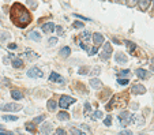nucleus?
Masks as SVG:
<instances>
[{"instance_id": "31", "label": "nucleus", "mask_w": 154, "mask_h": 135, "mask_svg": "<svg viewBox=\"0 0 154 135\" xmlns=\"http://www.w3.org/2000/svg\"><path fill=\"white\" fill-rule=\"evenodd\" d=\"M117 83L122 85V86H126V85H128V79H123V78H119V79H117Z\"/></svg>"}, {"instance_id": "49", "label": "nucleus", "mask_w": 154, "mask_h": 135, "mask_svg": "<svg viewBox=\"0 0 154 135\" xmlns=\"http://www.w3.org/2000/svg\"><path fill=\"white\" fill-rule=\"evenodd\" d=\"M8 48H10V49H15L16 44H8Z\"/></svg>"}, {"instance_id": "38", "label": "nucleus", "mask_w": 154, "mask_h": 135, "mask_svg": "<svg viewBox=\"0 0 154 135\" xmlns=\"http://www.w3.org/2000/svg\"><path fill=\"white\" fill-rule=\"evenodd\" d=\"M56 32H57V34H59V36H63V34H64L63 28H61V26H56Z\"/></svg>"}, {"instance_id": "34", "label": "nucleus", "mask_w": 154, "mask_h": 135, "mask_svg": "<svg viewBox=\"0 0 154 135\" xmlns=\"http://www.w3.org/2000/svg\"><path fill=\"white\" fill-rule=\"evenodd\" d=\"M71 135H82V131L78 128H71Z\"/></svg>"}, {"instance_id": "7", "label": "nucleus", "mask_w": 154, "mask_h": 135, "mask_svg": "<svg viewBox=\"0 0 154 135\" xmlns=\"http://www.w3.org/2000/svg\"><path fill=\"white\" fill-rule=\"evenodd\" d=\"M91 38H93V42H94L95 47H100V45L104 44V36L101 33H94V34L91 36Z\"/></svg>"}, {"instance_id": "13", "label": "nucleus", "mask_w": 154, "mask_h": 135, "mask_svg": "<svg viewBox=\"0 0 154 135\" xmlns=\"http://www.w3.org/2000/svg\"><path fill=\"white\" fill-rule=\"evenodd\" d=\"M40 131H41V134H44V135L51 134V131H52V124H49V123L42 124V126L40 127Z\"/></svg>"}, {"instance_id": "10", "label": "nucleus", "mask_w": 154, "mask_h": 135, "mask_svg": "<svg viewBox=\"0 0 154 135\" xmlns=\"http://www.w3.org/2000/svg\"><path fill=\"white\" fill-rule=\"evenodd\" d=\"M135 74H136V76H138V78H141V79H147V78L150 76L149 71L143 70V68H138V70L135 71Z\"/></svg>"}, {"instance_id": "9", "label": "nucleus", "mask_w": 154, "mask_h": 135, "mask_svg": "<svg viewBox=\"0 0 154 135\" xmlns=\"http://www.w3.org/2000/svg\"><path fill=\"white\" fill-rule=\"evenodd\" d=\"M134 120H135V116L128 115L127 117H124V119L119 120V123H120V126H122V127H127V126H128V124H131Z\"/></svg>"}, {"instance_id": "8", "label": "nucleus", "mask_w": 154, "mask_h": 135, "mask_svg": "<svg viewBox=\"0 0 154 135\" xmlns=\"http://www.w3.org/2000/svg\"><path fill=\"white\" fill-rule=\"evenodd\" d=\"M131 93L132 94H143V93H146V88L143 85H134L131 88Z\"/></svg>"}, {"instance_id": "12", "label": "nucleus", "mask_w": 154, "mask_h": 135, "mask_svg": "<svg viewBox=\"0 0 154 135\" xmlns=\"http://www.w3.org/2000/svg\"><path fill=\"white\" fill-rule=\"evenodd\" d=\"M41 29L44 30V33H51L55 30V23L53 22H48V23H44L41 26Z\"/></svg>"}, {"instance_id": "52", "label": "nucleus", "mask_w": 154, "mask_h": 135, "mask_svg": "<svg viewBox=\"0 0 154 135\" xmlns=\"http://www.w3.org/2000/svg\"><path fill=\"white\" fill-rule=\"evenodd\" d=\"M139 135H147V134H139Z\"/></svg>"}, {"instance_id": "5", "label": "nucleus", "mask_w": 154, "mask_h": 135, "mask_svg": "<svg viewBox=\"0 0 154 135\" xmlns=\"http://www.w3.org/2000/svg\"><path fill=\"white\" fill-rule=\"evenodd\" d=\"M28 76H29V78H42L44 72L41 71L38 67H32L28 71Z\"/></svg>"}, {"instance_id": "27", "label": "nucleus", "mask_w": 154, "mask_h": 135, "mask_svg": "<svg viewBox=\"0 0 154 135\" xmlns=\"http://www.w3.org/2000/svg\"><path fill=\"white\" fill-rule=\"evenodd\" d=\"M45 117H47L45 115H40V116H37V117H34V119H33V123H34V124L41 123V122H44V120H45Z\"/></svg>"}, {"instance_id": "45", "label": "nucleus", "mask_w": 154, "mask_h": 135, "mask_svg": "<svg viewBox=\"0 0 154 135\" xmlns=\"http://www.w3.org/2000/svg\"><path fill=\"white\" fill-rule=\"evenodd\" d=\"M75 16H76V18H81V19H83V20H91V19H89V18H85V16H82V15H76V14H75Z\"/></svg>"}, {"instance_id": "3", "label": "nucleus", "mask_w": 154, "mask_h": 135, "mask_svg": "<svg viewBox=\"0 0 154 135\" xmlns=\"http://www.w3.org/2000/svg\"><path fill=\"white\" fill-rule=\"evenodd\" d=\"M22 109L19 104H4V105H0V111L3 112H18Z\"/></svg>"}, {"instance_id": "35", "label": "nucleus", "mask_w": 154, "mask_h": 135, "mask_svg": "<svg viewBox=\"0 0 154 135\" xmlns=\"http://www.w3.org/2000/svg\"><path fill=\"white\" fill-rule=\"evenodd\" d=\"M128 115H130V113H128L127 111H124V112H122V113L119 115V117H117V119H119V120H122V119H124V117H127Z\"/></svg>"}, {"instance_id": "39", "label": "nucleus", "mask_w": 154, "mask_h": 135, "mask_svg": "<svg viewBox=\"0 0 154 135\" xmlns=\"http://www.w3.org/2000/svg\"><path fill=\"white\" fill-rule=\"evenodd\" d=\"M97 51H98V48H97V47H94V48H91L90 51H89V55H90V56L95 55V53H97Z\"/></svg>"}, {"instance_id": "25", "label": "nucleus", "mask_w": 154, "mask_h": 135, "mask_svg": "<svg viewBox=\"0 0 154 135\" xmlns=\"http://www.w3.org/2000/svg\"><path fill=\"white\" fill-rule=\"evenodd\" d=\"M81 38H82L83 41H90V38H91V34L89 32H83L82 34H81Z\"/></svg>"}, {"instance_id": "6", "label": "nucleus", "mask_w": 154, "mask_h": 135, "mask_svg": "<svg viewBox=\"0 0 154 135\" xmlns=\"http://www.w3.org/2000/svg\"><path fill=\"white\" fill-rule=\"evenodd\" d=\"M49 81H51V82H56V83H60V85L66 83V79H64L60 74H57V72H55V71L51 72V75H49Z\"/></svg>"}, {"instance_id": "47", "label": "nucleus", "mask_w": 154, "mask_h": 135, "mask_svg": "<svg viewBox=\"0 0 154 135\" xmlns=\"http://www.w3.org/2000/svg\"><path fill=\"white\" fill-rule=\"evenodd\" d=\"M3 83H4V86H10V81L4 78V79H3Z\"/></svg>"}, {"instance_id": "44", "label": "nucleus", "mask_w": 154, "mask_h": 135, "mask_svg": "<svg viewBox=\"0 0 154 135\" xmlns=\"http://www.w3.org/2000/svg\"><path fill=\"white\" fill-rule=\"evenodd\" d=\"M8 37H10V34H8V33H3V34H1V37H0V40H4V38H8Z\"/></svg>"}, {"instance_id": "30", "label": "nucleus", "mask_w": 154, "mask_h": 135, "mask_svg": "<svg viewBox=\"0 0 154 135\" xmlns=\"http://www.w3.org/2000/svg\"><path fill=\"white\" fill-rule=\"evenodd\" d=\"M100 71H101V67H98V66H95L93 70H91L90 75H97V74H100Z\"/></svg>"}, {"instance_id": "54", "label": "nucleus", "mask_w": 154, "mask_h": 135, "mask_svg": "<svg viewBox=\"0 0 154 135\" xmlns=\"http://www.w3.org/2000/svg\"><path fill=\"white\" fill-rule=\"evenodd\" d=\"M55 135H56V134H55Z\"/></svg>"}, {"instance_id": "40", "label": "nucleus", "mask_w": 154, "mask_h": 135, "mask_svg": "<svg viewBox=\"0 0 154 135\" xmlns=\"http://www.w3.org/2000/svg\"><path fill=\"white\" fill-rule=\"evenodd\" d=\"M136 3H138V0H127V4H128L130 7H134Z\"/></svg>"}, {"instance_id": "14", "label": "nucleus", "mask_w": 154, "mask_h": 135, "mask_svg": "<svg viewBox=\"0 0 154 135\" xmlns=\"http://www.w3.org/2000/svg\"><path fill=\"white\" fill-rule=\"evenodd\" d=\"M11 97L14 100H16V101H18V100L23 98V94H22V91L18 90V89H12V90H11Z\"/></svg>"}, {"instance_id": "50", "label": "nucleus", "mask_w": 154, "mask_h": 135, "mask_svg": "<svg viewBox=\"0 0 154 135\" xmlns=\"http://www.w3.org/2000/svg\"><path fill=\"white\" fill-rule=\"evenodd\" d=\"M4 63H6V64H10V57H4Z\"/></svg>"}, {"instance_id": "21", "label": "nucleus", "mask_w": 154, "mask_h": 135, "mask_svg": "<svg viewBox=\"0 0 154 135\" xmlns=\"http://www.w3.org/2000/svg\"><path fill=\"white\" fill-rule=\"evenodd\" d=\"M57 119H59V120H68V119H70V115H68L66 111L59 112V113H57Z\"/></svg>"}, {"instance_id": "22", "label": "nucleus", "mask_w": 154, "mask_h": 135, "mask_svg": "<svg viewBox=\"0 0 154 135\" xmlns=\"http://www.w3.org/2000/svg\"><path fill=\"white\" fill-rule=\"evenodd\" d=\"M83 113L85 116H89L91 113V105L89 102H85V108H83Z\"/></svg>"}, {"instance_id": "23", "label": "nucleus", "mask_w": 154, "mask_h": 135, "mask_svg": "<svg viewBox=\"0 0 154 135\" xmlns=\"http://www.w3.org/2000/svg\"><path fill=\"white\" fill-rule=\"evenodd\" d=\"M11 64H12V67H15V68L23 67V63H22V60H19V59H14Z\"/></svg>"}, {"instance_id": "48", "label": "nucleus", "mask_w": 154, "mask_h": 135, "mask_svg": "<svg viewBox=\"0 0 154 135\" xmlns=\"http://www.w3.org/2000/svg\"><path fill=\"white\" fill-rule=\"evenodd\" d=\"M0 135H11V132H7V131H1V130H0Z\"/></svg>"}, {"instance_id": "26", "label": "nucleus", "mask_w": 154, "mask_h": 135, "mask_svg": "<svg viewBox=\"0 0 154 135\" xmlns=\"http://www.w3.org/2000/svg\"><path fill=\"white\" fill-rule=\"evenodd\" d=\"M102 117V112L101 111H95L93 115H91V119L93 120H98V119H101Z\"/></svg>"}, {"instance_id": "37", "label": "nucleus", "mask_w": 154, "mask_h": 135, "mask_svg": "<svg viewBox=\"0 0 154 135\" xmlns=\"http://www.w3.org/2000/svg\"><path fill=\"white\" fill-rule=\"evenodd\" d=\"M104 124H105V126H111V124H112V117H111V116H108L107 119L104 120Z\"/></svg>"}, {"instance_id": "16", "label": "nucleus", "mask_w": 154, "mask_h": 135, "mask_svg": "<svg viewBox=\"0 0 154 135\" xmlns=\"http://www.w3.org/2000/svg\"><path fill=\"white\" fill-rule=\"evenodd\" d=\"M28 38L33 41H41V34L38 32H30L28 34Z\"/></svg>"}, {"instance_id": "4", "label": "nucleus", "mask_w": 154, "mask_h": 135, "mask_svg": "<svg viewBox=\"0 0 154 135\" xmlns=\"http://www.w3.org/2000/svg\"><path fill=\"white\" fill-rule=\"evenodd\" d=\"M112 52H113L112 45L109 44V42H107V44H104V49H102V52L100 53V56H101V59H102V60H108L109 57H111Z\"/></svg>"}, {"instance_id": "53", "label": "nucleus", "mask_w": 154, "mask_h": 135, "mask_svg": "<svg viewBox=\"0 0 154 135\" xmlns=\"http://www.w3.org/2000/svg\"><path fill=\"white\" fill-rule=\"evenodd\" d=\"M82 135H86V134H83V132H82Z\"/></svg>"}, {"instance_id": "2", "label": "nucleus", "mask_w": 154, "mask_h": 135, "mask_svg": "<svg viewBox=\"0 0 154 135\" xmlns=\"http://www.w3.org/2000/svg\"><path fill=\"white\" fill-rule=\"evenodd\" d=\"M74 102H75V98H72L70 95H61V97H60V101H59V107L63 108V109H67V108Z\"/></svg>"}, {"instance_id": "41", "label": "nucleus", "mask_w": 154, "mask_h": 135, "mask_svg": "<svg viewBox=\"0 0 154 135\" xmlns=\"http://www.w3.org/2000/svg\"><path fill=\"white\" fill-rule=\"evenodd\" d=\"M119 135H132V132L130 130H123V131L119 132Z\"/></svg>"}, {"instance_id": "15", "label": "nucleus", "mask_w": 154, "mask_h": 135, "mask_svg": "<svg viewBox=\"0 0 154 135\" xmlns=\"http://www.w3.org/2000/svg\"><path fill=\"white\" fill-rule=\"evenodd\" d=\"M47 107H48V111L49 112H55V109L57 108V102H56L53 98H51V100H48Z\"/></svg>"}, {"instance_id": "33", "label": "nucleus", "mask_w": 154, "mask_h": 135, "mask_svg": "<svg viewBox=\"0 0 154 135\" xmlns=\"http://www.w3.org/2000/svg\"><path fill=\"white\" fill-rule=\"evenodd\" d=\"M128 74H131L130 70H123V71L119 72V78H120V76H127Z\"/></svg>"}, {"instance_id": "28", "label": "nucleus", "mask_w": 154, "mask_h": 135, "mask_svg": "<svg viewBox=\"0 0 154 135\" xmlns=\"http://www.w3.org/2000/svg\"><path fill=\"white\" fill-rule=\"evenodd\" d=\"M78 72L81 74V75H85V74H87V72H90V68L85 66V67H81V68H79Z\"/></svg>"}, {"instance_id": "51", "label": "nucleus", "mask_w": 154, "mask_h": 135, "mask_svg": "<svg viewBox=\"0 0 154 135\" xmlns=\"http://www.w3.org/2000/svg\"><path fill=\"white\" fill-rule=\"evenodd\" d=\"M151 71H153V72H154V66H151Z\"/></svg>"}, {"instance_id": "24", "label": "nucleus", "mask_w": 154, "mask_h": 135, "mask_svg": "<svg viewBox=\"0 0 154 135\" xmlns=\"http://www.w3.org/2000/svg\"><path fill=\"white\" fill-rule=\"evenodd\" d=\"M25 127H26V130H28L29 132H34V131H36V124L33 123V122H32V123H26V124H25Z\"/></svg>"}, {"instance_id": "20", "label": "nucleus", "mask_w": 154, "mask_h": 135, "mask_svg": "<svg viewBox=\"0 0 154 135\" xmlns=\"http://www.w3.org/2000/svg\"><path fill=\"white\" fill-rule=\"evenodd\" d=\"M139 1V7H141V10H146L147 7H149V4H150L151 0H138Z\"/></svg>"}, {"instance_id": "1", "label": "nucleus", "mask_w": 154, "mask_h": 135, "mask_svg": "<svg viewBox=\"0 0 154 135\" xmlns=\"http://www.w3.org/2000/svg\"><path fill=\"white\" fill-rule=\"evenodd\" d=\"M10 16H11V20L18 26V28H26L30 22H32V16H30V12L28 11V8L22 6L20 3H14L11 7V11H10Z\"/></svg>"}, {"instance_id": "42", "label": "nucleus", "mask_w": 154, "mask_h": 135, "mask_svg": "<svg viewBox=\"0 0 154 135\" xmlns=\"http://www.w3.org/2000/svg\"><path fill=\"white\" fill-rule=\"evenodd\" d=\"M56 135H66V131H64L63 128H57L56 130Z\"/></svg>"}, {"instance_id": "18", "label": "nucleus", "mask_w": 154, "mask_h": 135, "mask_svg": "<svg viewBox=\"0 0 154 135\" xmlns=\"http://www.w3.org/2000/svg\"><path fill=\"white\" fill-rule=\"evenodd\" d=\"M70 53H71V49H70V47H63L61 49H60V56H61V57H68V56H70Z\"/></svg>"}, {"instance_id": "11", "label": "nucleus", "mask_w": 154, "mask_h": 135, "mask_svg": "<svg viewBox=\"0 0 154 135\" xmlns=\"http://www.w3.org/2000/svg\"><path fill=\"white\" fill-rule=\"evenodd\" d=\"M115 59H116V63L119 64H126L127 63V56L123 53V52H117L115 56Z\"/></svg>"}, {"instance_id": "36", "label": "nucleus", "mask_w": 154, "mask_h": 135, "mask_svg": "<svg viewBox=\"0 0 154 135\" xmlns=\"http://www.w3.org/2000/svg\"><path fill=\"white\" fill-rule=\"evenodd\" d=\"M57 44V37H51L49 38V45H56Z\"/></svg>"}, {"instance_id": "17", "label": "nucleus", "mask_w": 154, "mask_h": 135, "mask_svg": "<svg viewBox=\"0 0 154 135\" xmlns=\"http://www.w3.org/2000/svg\"><path fill=\"white\" fill-rule=\"evenodd\" d=\"M101 85H102V82H101L100 79H97V78L90 79V86L93 89H100V88H101Z\"/></svg>"}, {"instance_id": "19", "label": "nucleus", "mask_w": 154, "mask_h": 135, "mask_svg": "<svg viewBox=\"0 0 154 135\" xmlns=\"http://www.w3.org/2000/svg\"><path fill=\"white\" fill-rule=\"evenodd\" d=\"M1 119H3L4 122H16V120H18V116H15V115H4V116H1Z\"/></svg>"}, {"instance_id": "29", "label": "nucleus", "mask_w": 154, "mask_h": 135, "mask_svg": "<svg viewBox=\"0 0 154 135\" xmlns=\"http://www.w3.org/2000/svg\"><path fill=\"white\" fill-rule=\"evenodd\" d=\"M126 45H127V48H128V49H130V52H132L135 49V44L134 42H131V41H126Z\"/></svg>"}, {"instance_id": "32", "label": "nucleus", "mask_w": 154, "mask_h": 135, "mask_svg": "<svg viewBox=\"0 0 154 135\" xmlns=\"http://www.w3.org/2000/svg\"><path fill=\"white\" fill-rule=\"evenodd\" d=\"M72 26H74V28L75 29H83V26H85V25L82 23V22H74V23H72Z\"/></svg>"}, {"instance_id": "46", "label": "nucleus", "mask_w": 154, "mask_h": 135, "mask_svg": "<svg viewBox=\"0 0 154 135\" xmlns=\"http://www.w3.org/2000/svg\"><path fill=\"white\" fill-rule=\"evenodd\" d=\"M28 3H29V4H32V6H33V7H34V8L37 7V3H36V1H33V0H29Z\"/></svg>"}, {"instance_id": "43", "label": "nucleus", "mask_w": 154, "mask_h": 135, "mask_svg": "<svg viewBox=\"0 0 154 135\" xmlns=\"http://www.w3.org/2000/svg\"><path fill=\"white\" fill-rule=\"evenodd\" d=\"M81 47H82L83 49H85V51H87V52L90 51V48H89V45H86V44H83V42H82V44H81Z\"/></svg>"}]
</instances>
